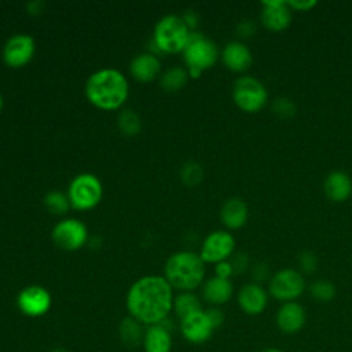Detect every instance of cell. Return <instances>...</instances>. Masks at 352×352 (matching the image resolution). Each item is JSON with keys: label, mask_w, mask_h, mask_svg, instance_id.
I'll list each match as a JSON object with an SVG mask.
<instances>
[{"label": "cell", "mask_w": 352, "mask_h": 352, "mask_svg": "<svg viewBox=\"0 0 352 352\" xmlns=\"http://www.w3.org/2000/svg\"><path fill=\"white\" fill-rule=\"evenodd\" d=\"M324 194L334 202H342L352 194V180L341 170H334L324 180Z\"/></svg>", "instance_id": "ac0fdd59"}, {"label": "cell", "mask_w": 352, "mask_h": 352, "mask_svg": "<svg viewBox=\"0 0 352 352\" xmlns=\"http://www.w3.org/2000/svg\"><path fill=\"white\" fill-rule=\"evenodd\" d=\"M238 304L248 315H260L268 304L267 292L258 283L245 285L238 293Z\"/></svg>", "instance_id": "2e32d148"}, {"label": "cell", "mask_w": 352, "mask_h": 352, "mask_svg": "<svg viewBox=\"0 0 352 352\" xmlns=\"http://www.w3.org/2000/svg\"><path fill=\"white\" fill-rule=\"evenodd\" d=\"M128 81L125 76L116 69H103L89 76L85 84L88 100L103 110H116L121 107L128 98Z\"/></svg>", "instance_id": "7a4b0ae2"}, {"label": "cell", "mask_w": 352, "mask_h": 352, "mask_svg": "<svg viewBox=\"0 0 352 352\" xmlns=\"http://www.w3.org/2000/svg\"><path fill=\"white\" fill-rule=\"evenodd\" d=\"M307 320L305 309L296 301L283 302L276 314V326L283 334L298 333Z\"/></svg>", "instance_id": "5bb4252c"}, {"label": "cell", "mask_w": 352, "mask_h": 352, "mask_svg": "<svg viewBox=\"0 0 352 352\" xmlns=\"http://www.w3.org/2000/svg\"><path fill=\"white\" fill-rule=\"evenodd\" d=\"M183 336L195 344L205 342L210 338L214 327L212 326L208 315L205 311H198L195 314H191L182 319L180 324Z\"/></svg>", "instance_id": "4fadbf2b"}, {"label": "cell", "mask_w": 352, "mask_h": 352, "mask_svg": "<svg viewBox=\"0 0 352 352\" xmlns=\"http://www.w3.org/2000/svg\"><path fill=\"white\" fill-rule=\"evenodd\" d=\"M224 65L232 70V72H245L252 65V54L249 48L239 43V41H231L226 45L221 54Z\"/></svg>", "instance_id": "e0dca14e"}, {"label": "cell", "mask_w": 352, "mask_h": 352, "mask_svg": "<svg viewBox=\"0 0 352 352\" xmlns=\"http://www.w3.org/2000/svg\"><path fill=\"white\" fill-rule=\"evenodd\" d=\"M34 54V41L28 34H15L10 37L3 48V59L10 67L25 66Z\"/></svg>", "instance_id": "8fae6325"}, {"label": "cell", "mask_w": 352, "mask_h": 352, "mask_svg": "<svg viewBox=\"0 0 352 352\" xmlns=\"http://www.w3.org/2000/svg\"><path fill=\"white\" fill-rule=\"evenodd\" d=\"M175 311L180 319H184L191 314L202 311V308L197 296L192 293H182L175 300Z\"/></svg>", "instance_id": "cb8c5ba5"}, {"label": "cell", "mask_w": 352, "mask_h": 352, "mask_svg": "<svg viewBox=\"0 0 352 352\" xmlns=\"http://www.w3.org/2000/svg\"><path fill=\"white\" fill-rule=\"evenodd\" d=\"M236 32L241 37H250L253 33H254V25L249 21H245V22H241L236 28Z\"/></svg>", "instance_id": "e575fe53"}, {"label": "cell", "mask_w": 352, "mask_h": 352, "mask_svg": "<svg viewBox=\"0 0 352 352\" xmlns=\"http://www.w3.org/2000/svg\"><path fill=\"white\" fill-rule=\"evenodd\" d=\"M305 289L302 275L292 268L278 271L270 280V294L283 302H290L298 298Z\"/></svg>", "instance_id": "ba28073f"}, {"label": "cell", "mask_w": 352, "mask_h": 352, "mask_svg": "<svg viewBox=\"0 0 352 352\" xmlns=\"http://www.w3.org/2000/svg\"><path fill=\"white\" fill-rule=\"evenodd\" d=\"M43 7H44V1H38V0H34V1H30L28 3L26 6V10L29 14L32 15H37L43 11Z\"/></svg>", "instance_id": "74e56055"}, {"label": "cell", "mask_w": 352, "mask_h": 352, "mask_svg": "<svg viewBox=\"0 0 352 352\" xmlns=\"http://www.w3.org/2000/svg\"><path fill=\"white\" fill-rule=\"evenodd\" d=\"M268 275V267L264 263H258L254 268H253V278L257 282H263Z\"/></svg>", "instance_id": "8d00e7d4"}, {"label": "cell", "mask_w": 352, "mask_h": 352, "mask_svg": "<svg viewBox=\"0 0 352 352\" xmlns=\"http://www.w3.org/2000/svg\"><path fill=\"white\" fill-rule=\"evenodd\" d=\"M232 99L242 111L257 113L265 106L268 94L258 80L250 76H245L235 81Z\"/></svg>", "instance_id": "52a82bcc"}, {"label": "cell", "mask_w": 352, "mask_h": 352, "mask_svg": "<svg viewBox=\"0 0 352 352\" xmlns=\"http://www.w3.org/2000/svg\"><path fill=\"white\" fill-rule=\"evenodd\" d=\"M261 22L271 32L285 30L292 21L290 8L286 1H263Z\"/></svg>", "instance_id": "9a60e30c"}, {"label": "cell", "mask_w": 352, "mask_h": 352, "mask_svg": "<svg viewBox=\"0 0 352 352\" xmlns=\"http://www.w3.org/2000/svg\"><path fill=\"white\" fill-rule=\"evenodd\" d=\"M202 294H204V298L210 304H214V305L224 304L232 296V283L230 282V279L213 276L205 282Z\"/></svg>", "instance_id": "44dd1931"}, {"label": "cell", "mask_w": 352, "mask_h": 352, "mask_svg": "<svg viewBox=\"0 0 352 352\" xmlns=\"http://www.w3.org/2000/svg\"><path fill=\"white\" fill-rule=\"evenodd\" d=\"M1 107H3V98H1V95H0V110H1Z\"/></svg>", "instance_id": "b9f144b4"}, {"label": "cell", "mask_w": 352, "mask_h": 352, "mask_svg": "<svg viewBox=\"0 0 352 352\" xmlns=\"http://www.w3.org/2000/svg\"><path fill=\"white\" fill-rule=\"evenodd\" d=\"M184 60L188 66V76L198 78L205 69H209L214 65L219 56L216 44L204 37L198 32H190L187 44L183 50Z\"/></svg>", "instance_id": "277c9868"}, {"label": "cell", "mask_w": 352, "mask_h": 352, "mask_svg": "<svg viewBox=\"0 0 352 352\" xmlns=\"http://www.w3.org/2000/svg\"><path fill=\"white\" fill-rule=\"evenodd\" d=\"M260 352H283V351H280L278 348H265V349H263Z\"/></svg>", "instance_id": "ab89813d"}, {"label": "cell", "mask_w": 352, "mask_h": 352, "mask_svg": "<svg viewBox=\"0 0 352 352\" xmlns=\"http://www.w3.org/2000/svg\"><path fill=\"white\" fill-rule=\"evenodd\" d=\"M220 217L227 228L236 230L245 226L248 220V206L239 198H230L221 208Z\"/></svg>", "instance_id": "ffe728a7"}, {"label": "cell", "mask_w": 352, "mask_h": 352, "mask_svg": "<svg viewBox=\"0 0 352 352\" xmlns=\"http://www.w3.org/2000/svg\"><path fill=\"white\" fill-rule=\"evenodd\" d=\"M118 126L125 135H136L140 131V118L132 110H124L118 117Z\"/></svg>", "instance_id": "83f0119b"}, {"label": "cell", "mask_w": 352, "mask_h": 352, "mask_svg": "<svg viewBox=\"0 0 352 352\" xmlns=\"http://www.w3.org/2000/svg\"><path fill=\"white\" fill-rule=\"evenodd\" d=\"M129 70L138 81H153L161 72V62L155 55L144 52L132 59Z\"/></svg>", "instance_id": "d6986e66"}, {"label": "cell", "mask_w": 352, "mask_h": 352, "mask_svg": "<svg viewBox=\"0 0 352 352\" xmlns=\"http://www.w3.org/2000/svg\"><path fill=\"white\" fill-rule=\"evenodd\" d=\"M298 265L304 274H314L318 268L316 256L309 250L301 252L298 254Z\"/></svg>", "instance_id": "4dcf8cb0"}, {"label": "cell", "mask_w": 352, "mask_h": 352, "mask_svg": "<svg viewBox=\"0 0 352 352\" xmlns=\"http://www.w3.org/2000/svg\"><path fill=\"white\" fill-rule=\"evenodd\" d=\"M51 352H66L65 349H54V351H51Z\"/></svg>", "instance_id": "60d3db41"}, {"label": "cell", "mask_w": 352, "mask_h": 352, "mask_svg": "<svg viewBox=\"0 0 352 352\" xmlns=\"http://www.w3.org/2000/svg\"><path fill=\"white\" fill-rule=\"evenodd\" d=\"M309 293L311 296L316 300V301H322V302H327L331 301L336 296V287L331 282L320 279V280H315L311 286H309Z\"/></svg>", "instance_id": "484cf974"}, {"label": "cell", "mask_w": 352, "mask_h": 352, "mask_svg": "<svg viewBox=\"0 0 352 352\" xmlns=\"http://www.w3.org/2000/svg\"><path fill=\"white\" fill-rule=\"evenodd\" d=\"M287 7H292L297 11H309L316 6V1H286Z\"/></svg>", "instance_id": "d590c367"}, {"label": "cell", "mask_w": 352, "mask_h": 352, "mask_svg": "<svg viewBox=\"0 0 352 352\" xmlns=\"http://www.w3.org/2000/svg\"><path fill=\"white\" fill-rule=\"evenodd\" d=\"M172 286L162 276H144L136 280L126 297L131 315L147 324L161 323L172 308Z\"/></svg>", "instance_id": "6da1fadb"}, {"label": "cell", "mask_w": 352, "mask_h": 352, "mask_svg": "<svg viewBox=\"0 0 352 352\" xmlns=\"http://www.w3.org/2000/svg\"><path fill=\"white\" fill-rule=\"evenodd\" d=\"M205 312H206V315H208V318H209V320H210V323H212V326H213L214 329H217V327H220V326L223 324V322H224V314H223L221 309H219V308H210V309H208V311H205Z\"/></svg>", "instance_id": "d6a6232c"}, {"label": "cell", "mask_w": 352, "mask_h": 352, "mask_svg": "<svg viewBox=\"0 0 352 352\" xmlns=\"http://www.w3.org/2000/svg\"><path fill=\"white\" fill-rule=\"evenodd\" d=\"M67 198L70 205L77 210L92 209L102 198V184L96 176L80 173L72 180Z\"/></svg>", "instance_id": "8992f818"}, {"label": "cell", "mask_w": 352, "mask_h": 352, "mask_svg": "<svg viewBox=\"0 0 352 352\" xmlns=\"http://www.w3.org/2000/svg\"><path fill=\"white\" fill-rule=\"evenodd\" d=\"M188 36V28L180 16L166 15L155 25L153 43L155 44L157 50L175 54L184 50Z\"/></svg>", "instance_id": "5b68a950"}, {"label": "cell", "mask_w": 352, "mask_h": 352, "mask_svg": "<svg viewBox=\"0 0 352 352\" xmlns=\"http://www.w3.org/2000/svg\"><path fill=\"white\" fill-rule=\"evenodd\" d=\"M144 349L146 352H169L170 351V336L168 329L161 324H151L144 334Z\"/></svg>", "instance_id": "7402d4cb"}, {"label": "cell", "mask_w": 352, "mask_h": 352, "mask_svg": "<svg viewBox=\"0 0 352 352\" xmlns=\"http://www.w3.org/2000/svg\"><path fill=\"white\" fill-rule=\"evenodd\" d=\"M182 19L184 21L187 28H194L197 25V21H198V18H197L194 11H187Z\"/></svg>", "instance_id": "f35d334b"}, {"label": "cell", "mask_w": 352, "mask_h": 352, "mask_svg": "<svg viewBox=\"0 0 352 352\" xmlns=\"http://www.w3.org/2000/svg\"><path fill=\"white\" fill-rule=\"evenodd\" d=\"M214 271H216V276L223 278V279H228L230 275L234 274L231 264L227 263V261H220V263H217Z\"/></svg>", "instance_id": "836d02e7"}, {"label": "cell", "mask_w": 352, "mask_h": 352, "mask_svg": "<svg viewBox=\"0 0 352 352\" xmlns=\"http://www.w3.org/2000/svg\"><path fill=\"white\" fill-rule=\"evenodd\" d=\"M235 248L234 236L227 231H214L209 234L201 248V258L208 263L226 261Z\"/></svg>", "instance_id": "30bf717a"}, {"label": "cell", "mask_w": 352, "mask_h": 352, "mask_svg": "<svg viewBox=\"0 0 352 352\" xmlns=\"http://www.w3.org/2000/svg\"><path fill=\"white\" fill-rule=\"evenodd\" d=\"M44 204L47 206V209L55 214H62V213H66L69 206H70V202H69V198L67 195L59 192V191H51L45 195L44 198Z\"/></svg>", "instance_id": "4316f807"}, {"label": "cell", "mask_w": 352, "mask_h": 352, "mask_svg": "<svg viewBox=\"0 0 352 352\" xmlns=\"http://www.w3.org/2000/svg\"><path fill=\"white\" fill-rule=\"evenodd\" d=\"M272 110L280 118H290L296 114V106L289 98H278L272 104Z\"/></svg>", "instance_id": "f546056e"}, {"label": "cell", "mask_w": 352, "mask_h": 352, "mask_svg": "<svg viewBox=\"0 0 352 352\" xmlns=\"http://www.w3.org/2000/svg\"><path fill=\"white\" fill-rule=\"evenodd\" d=\"M180 177L186 186H197L204 177V169L198 162H186L180 169Z\"/></svg>", "instance_id": "f1b7e54d"}, {"label": "cell", "mask_w": 352, "mask_h": 352, "mask_svg": "<svg viewBox=\"0 0 352 352\" xmlns=\"http://www.w3.org/2000/svg\"><path fill=\"white\" fill-rule=\"evenodd\" d=\"M52 241L65 250H77L87 242V227L77 219H65L52 230Z\"/></svg>", "instance_id": "9c48e42d"}, {"label": "cell", "mask_w": 352, "mask_h": 352, "mask_svg": "<svg viewBox=\"0 0 352 352\" xmlns=\"http://www.w3.org/2000/svg\"><path fill=\"white\" fill-rule=\"evenodd\" d=\"M188 78V73L186 69L180 67V66H175L172 69H169L161 78V85L165 91H179L182 89Z\"/></svg>", "instance_id": "603a6c76"}, {"label": "cell", "mask_w": 352, "mask_h": 352, "mask_svg": "<svg viewBox=\"0 0 352 352\" xmlns=\"http://www.w3.org/2000/svg\"><path fill=\"white\" fill-rule=\"evenodd\" d=\"M18 307L28 316H40L50 309L51 296L41 286H29L18 294Z\"/></svg>", "instance_id": "7c38bea8"}, {"label": "cell", "mask_w": 352, "mask_h": 352, "mask_svg": "<svg viewBox=\"0 0 352 352\" xmlns=\"http://www.w3.org/2000/svg\"><path fill=\"white\" fill-rule=\"evenodd\" d=\"M205 264L192 252H177L165 264V279L176 289L192 290L204 280Z\"/></svg>", "instance_id": "3957f363"}, {"label": "cell", "mask_w": 352, "mask_h": 352, "mask_svg": "<svg viewBox=\"0 0 352 352\" xmlns=\"http://www.w3.org/2000/svg\"><path fill=\"white\" fill-rule=\"evenodd\" d=\"M231 267H232V272L234 274H241V272H245L246 268H248V264H249V260H248V256L243 254V253H239L236 256L232 257L231 260Z\"/></svg>", "instance_id": "1f68e13d"}, {"label": "cell", "mask_w": 352, "mask_h": 352, "mask_svg": "<svg viewBox=\"0 0 352 352\" xmlns=\"http://www.w3.org/2000/svg\"><path fill=\"white\" fill-rule=\"evenodd\" d=\"M120 336H121V340L124 341V344H126L129 346H135L136 344H139L140 337H142V329L135 318H125L121 322Z\"/></svg>", "instance_id": "d4e9b609"}]
</instances>
